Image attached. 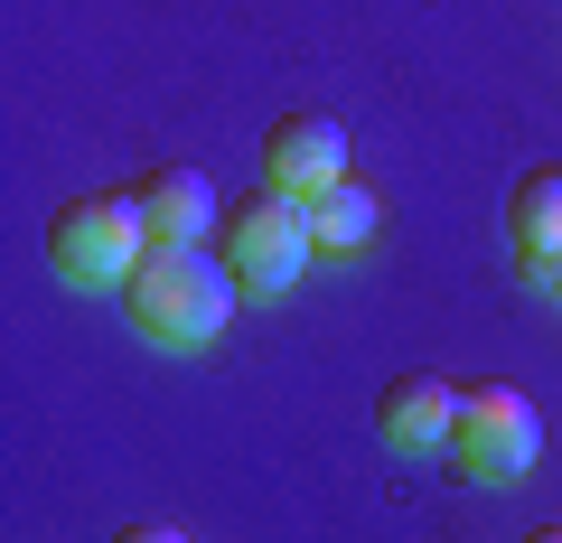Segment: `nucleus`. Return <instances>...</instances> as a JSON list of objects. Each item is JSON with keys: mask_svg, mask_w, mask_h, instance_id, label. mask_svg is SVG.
I'll use <instances>...</instances> for the list:
<instances>
[{"mask_svg": "<svg viewBox=\"0 0 562 543\" xmlns=\"http://www.w3.org/2000/svg\"><path fill=\"white\" fill-rule=\"evenodd\" d=\"M235 272H225V253H206V244H150L140 253V272L122 282V309H132L140 338L160 347H206L225 328V309H235Z\"/></svg>", "mask_w": 562, "mask_h": 543, "instance_id": "nucleus-1", "label": "nucleus"}, {"mask_svg": "<svg viewBox=\"0 0 562 543\" xmlns=\"http://www.w3.org/2000/svg\"><path fill=\"white\" fill-rule=\"evenodd\" d=\"M216 253H225V272H235L244 291H291L310 272V197H291V188H262V197H235L225 206V225H216Z\"/></svg>", "mask_w": 562, "mask_h": 543, "instance_id": "nucleus-2", "label": "nucleus"}, {"mask_svg": "<svg viewBox=\"0 0 562 543\" xmlns=\"http://www.w3.org/2000/svg\"><path fill=\"white\" fill-rule=\"evenodd\" d=\"M140 253H150V216H140L132 188H94V197H66L47 225V262L66 282H132Z\"/></svg>", "mask_w": 562, "mask_h": 543, "instance_id": "nucleus-3", "label": "nucleus"}, {"mask_svg": "<svg viewBox=\"0 0 562 543\" xmlns=\"http://www.w3.org/2000/svg\"><path fill=\"white\" fill-rule=\"evenodd\" d=\"M543 450V412L516 394V384H469L460 394V422H450V468L460 478H525Z\"/></svg>", "mask_w": 562, "mask_h": 543, "instance_id": "nucleus-4", "label": "nucleus"}, {"mask_svg": "<svg viewBox=\"0 0 562 543\" xmlns=\"http://www.w3.org/2000/svg\"><path fill=\"white\" fill-rule=\"evenodd\" d=\"M262 179L291 188V197H319V188L347 179V132L328 113H281L262 132Z\"/></svg>", "mask_w": 562, "mask_h": 543, "instance_id": "nucleus-5", "label": "nucleus"}, {"mask_svg": "<svg viewBox=\"0 0 562 543\" xmlns=\"http://www.w3.org/2000/svg\"><path fill=\"white\" fill-rule=\"evenodd\" d=\"M132 197H140V216H150V244H198V235H216V225H225L216 179H206V169H188V160L140 169Z\"/></svg>", "mask_w": 562, "mask_h": 543, "instance_id": "nucleus-6", "label": "nucleus"}, {"mask_svg": "<svg viewBox=\"0 0 562 543\" xmlns=\"http://www.w3.org/2000/svg\"><path fill=\"white\" fill-rule=\"evenodd\" d=\"M450 422H460V394L441 375H394L375 394V431L394 450H450Z\"/></svg>", "mask_w": 562, "mask_h": 543, "instance_id": "nucleus-7", "label": "nucleus"}, {"mask_svg": "<svg viewBox=\"0 0 562 543\" xmlns=\"http://www.w3.org/2000/svg\"><path fill=\"white\" fill-rule=\"evenodd\" d=\"M506 244H516L525 272H553L562 262V169H525L516 197H506Z\"/></svg>", "mask_w": 562, "mask_h": 543, "instance_id": "nucleus-8", "label": "nucleus"}, {"mask_svg": "<svg viewBox=\"0 0 562 543\" xmlns=\"http://www.w3.org/2000/svg\"><path fill=\"white\" fill-rule=\"evenodd\" d=\"M310 244H319V253H366V244H375V197H366L357 179L319 188V197H310Z\"/></svg>", "mask_w": 562, "mask_h": 543, "instance_id": "nucleus-9", "label": "nucleus"}, {"mask_svg": "<svg viewBox=\"0 0 562 543\" xmlns=\"http://www.w3.org/2000/svg\"><path fill=\"white\" fill-rule=\"evenodd\" d=\"M113 543H188V534H179V524H160V516H140V524H122Z\"/></svg>", "mask_w": 562, "mask_h": 543, "instance_id": "nucleus-10", "label": "nucleus"}, {"mask_svg": "<svg viewBox=\"0 0 562 543\" xmlns=\"http://www.w3.org/2000/svg\"><path fill=\"white\" fill-rule=\"evenodd\" d=\"M525 543H562V524H535V534H525Z\"/></svg>", "mask_w": 562, "mask_h": 543, "instance_id": "nucleus-11", "label": "nucleus"}, {"mask_svg": "<svg viewBox=\"0 0 562 543\" xmlns=\"http://www.w3.org/2000/svg\"><path fill=\"white\" fill-rule=\"evenodd\" d=\"M543 282H553V301H562V262H553V272H543Z\"/></svg>", "mask_w": 562, "mask_h": 543, "instance_id": "nucleus-12", "label": "nucleus"}]
</instances>
